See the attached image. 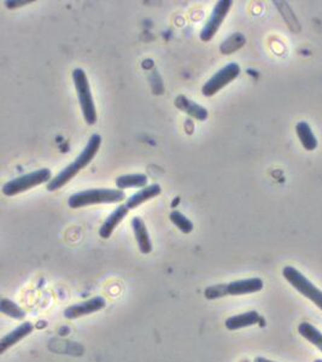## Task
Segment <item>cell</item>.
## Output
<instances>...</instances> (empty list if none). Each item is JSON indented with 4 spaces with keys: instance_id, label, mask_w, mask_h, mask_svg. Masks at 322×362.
<instances>
[{
    "instance_id": "cell-1",
    "label": "cell",
    "mask_w": 322,
    "mask_h": 362,
    "mask_svg": "<svg viewBox=\"0 0 322 362\" xmlns=\"http://www.w3.org/2000/svg\"><path fill=\"white\" fill-rule=\"evenodd\" d=\"M100 145H102V136L98 133H95L90 136L87 141V145L83 148V151L79 156L75 158L74 162L69 165H66L62 172L56 175L52 180L46 185V189L54 192L57 189H62L69 181L73 180L78 174L83 170L85 167L91 163L92 160L95 158V155L100 151Z\"/></svg>"
},
{
    "instance_id": "cell-21",
    "label": "cell",
    "mask_w": 322,
    "mask_h": 362,
    "mask_svg": "<svg viewBox=\"0 0 322 362\" xmlns=\"http://www.w3.org/2000/svg\"><path fill=\"white\" fill-rule=\"evenodd\" d=\"M169 218L172 223L178 227L182 233L190 235L191 232L193 230V223L191 221L190 218H187L185 215L180 213L179 210H173L169 214Z\"/></svg>"
},
{
    "instance_id": "cell-6",
    "label": "cell",
    "mask_w": 322,
    "mask_h": 362,
    "mask_svg": "<svg viewBox=\"0 0 322 362\" xmlns=\"http://www.w3.org/2000/svg\"><path fill=\"white\" fill-rule=\"evenodd\" d=\"M282 276L290 285H292V288H296L298 293L311 300L318 309L322 310V291L316 288L304 274H302L301 272L292 266H286L282 269Z\"/></svg>"
},
{
    "instance_id": "cell-10",
    "label": "cell",
    "mask_w": 322,
    "mask_h": 362,
    "mask_svg": "<svg viewBox=\"0 0 322 362\" xmlns=\"http://www.w3.org/2000/svg\"><path fill=\"white\" fill-rule=\"evenodd\" d=\"M34 331V325L30 321H25L23 324L16 327V329L10 331L8 334H5L4 337L0 339V354L6 353V350L16 346L22 339L28 337L29 334Z\"/></svg>"
},
{
    "instance_id": "cell-19",
    "label": "cell",
    "mask_w": 322,
    "mask_h": 362,
    "mask_svg": "<svg viewBox=\"0 0 322 362\" xmlns=\"http://www.w3.org/2000/svg\"><path fill=\"white\" fill-rule=\"evenodd\" d=\"M0 312L6 315V317H13V319H16V320H23L25 315H27L25 310L20 305L15 303L13 300H8V298H1Z\"/></svg>"
},
{
    "instance_id": "cell-4",
    "label": "cell",
    "mask_w": 322,
    "mask_h": 362,
    "mask_svg": "<svg viewBox=\"0 0 322 362\" xmlns=\"http://www.w3.org/2000/svg\"><path fill=\"white\" fill-rule=\"evenodd\" d=\"M52 177V172L50 169L42 168L34 170L32 173L25 174L22 177H15L13 180L5 182L1 187V192L6 197H13L16 194L25 192L28 189L37 187V186L50 182Z\"/></svg>"
},
{
    "instance_id": "cell-12",
    "label": "cell",
    "mask_w": 322,
    "mask_h": 362,
    "mask_svg": "<svg viewBox=\"0 0 322 362\" xmlns=\"http://www.w3.org/2000/svg\"><path fill=\"white\" fill-rule=\"evenodd\" d=\"M129 209L126 204H121L117 206L112 214L109 215L103 225L100 228V235L103 239H109L112 237L116 227L120 225L121 221L129 215Z\"/></svg>"
},
{
    "instance_id": "cell-20",
    "label": "cell",
    "mask_w": 322,
    "mask_h": 362,
    "mask_svg": "<svg viewBox=\"0 0 322 362\" xmlns=\"http://www.w3.org/2000/svg\"><path fill=\"white\" fill-rule=\"evenodd\" d=\"M244 45H245V37L243 34L234 33L222 42V45L220 46V51L222 54H231Z\"/></svg>"
},
{
    "instance_id": "cell-2",
    "label": "cell",
    "mask_w": 322,
    "mask_h": 362,
    "mask_svg": "<svg viewBox=\"0 0 322 362\" xmlns=\"http://www.w3.org/2000/svg\"><path fill=\"white\" fill-rule=\"evenodd\" d=\"M126 194L119 189H91L71 194L68 198V206L71 209H79L95 204H112L122 202Z\"/></svg>"
},
{
    "instance_id": "cell-17",
    "label": "cell",
    "mask_w": 322,
    "mask_h": 362,
    "mask_svg": "<svg viewBox=\"0 0 322 362\" xmlns=\"http://www.w3.org/2000/svg\"><path fill=\"white\" fill-rule=\"evenodd\" d=\"M148 177L145 174L136 173V174H126V175H121V177L116 179V186L117 189H143L148 186Z\"/></svg>"
},
{
    "instance_id": "cell-23",
    "label": "cell",
    "mask_w": 322,
    "mask_h": 362,
    "mask_svg": "<svg viewBox=\"0 0 322 362\" xmlns=\"http://www.w3.org/2000/svg\"><path fill=\"white\" fill-rule=\"evenodd\" d=\"M254 362H277V361H273V360H269V358H263V356H257L255 360H254Z\"/></svg>"
},
{
    "instance_id": "cell-5",
    "label": "cell",
    "mask_w": 322,
    "mask_h": 362,
    "mask_svg": "<svg viewBox=\"0 0 322 362\" xmlns=\"http://www.w3.org/2000/svg\"><path fill=\"white\" fill-rule=\"evenodd\" d=\"M73 81L75 90L79 97L80 107L83 110V119L87 124H95L97 122V110H95V100L92 97L91 86L88 83L86 73L81 68H76L73 71Z\"/></svg>"
},
{
    "instance_id": "cell-13",
    "label": "cell",
    "mask_w": 322,
    "mask_h": 362,
    "mask_svg": "<svg viewBox=\"0 0 322 362\" xmlns=\"http://www.w3.org/2000/svg\"><path fill=\"white\" fill-rule=\"evenodd\" d=\"M261 321H262V317L258 312L250 310L246 313L228 317L227 320L225 321V326L229 331H238V329H245V327L257 325Z\"/></svg>"
},
{
    "instance_id": "cell-15",
    "label": "cell",
    "mask_w": 322,
    "mask_h": 362,
    "mask_svg": "<svg viewBox=\"0 0 322 362\" xmlns=\"http://www.w3.org/2000/svg\"><path fill=\"white\" fill-rule=\"evenodd\" d=\"M175 105L179 107L181 112H186L187 115H190L193 119H198V121H205L208 119V110L202 105L196 103L193 100L185 97V95H179L175 99Z\"/></svg>"
},
{
    "instance_id": "cell-18",
    "label": "cell",
    "mask_w": 322,
    "mask_h": 362,
    "mask_svg": "<svg viewBox=\"0 0 322 362\" xmlns=\"http://www.w3.org/2000/svg\"><path fill=\"white\" fill-rule=\"evenodd\" d=\"M298 332L322 353V334L314 325L309 322H302L298 325Z\"/></svg>"
},
{
    "instance_id": "cell-16",
    "label": "cell",
    "mask_w": 322,
    "mask_h": 362,
    "mask_svg": "<svg viewBox=\"0 0 322 362\" xmlns=\"http://www.w3.org/2000/svg\"><path fill=\"white\" fill-rule=\"evenodd\" d=\"M296 132H297L298 138L303 148L308 151H314L318 148V139L315 136L313 129L310 127L309 124L306 121H301L296 124Z\"/></svg>"
},
{
    "instance_id": "cell-22",
    "label": "cell",
    "mask_w": 322,
    "mask_h": 362,
    "mask_svg": "<svg viewBox=\"0 0 322 362\" xmlns=\"http://www.w3.org/2000/svg\"><path fill=\"white\" fill-rule=\"evenodd\" d=\"M34 0H6L5 1V6L8 8H16L25 6V5L32 4Z\"/></svg>"
},
{
    "instance_id": "cell-11",
    "label": "cell",
    "mask_w": 322,
    "mask_h": 362,
    "mask_svg": "<svg viewBox=\"0 0 322 362\" xmlns=\"http://www.w3.org/2000/svg\"><path fill=\"white\" fill-rule=\"evenodd\" d=\"M131 225H132L133 232H134V237H136V243L139 247L141 254L148 255L153 251V243L150 239L149 230L146 228L143 218L139 216H134L131 220Z\"/></svg>"
},
{
    "instance_id": "cell-24",
    "label": "cell",
    "mask_w": 322,
    "mask_h": 362,
    "mask_svg": "<svg viewBox=\"0 0 322 362\" xmlns=\"http://www.w3.org/2000/svg\"><path fill=\"white\" fill-rule=\"evenodd\" d=\"M314 362H322L321 358H318V360H315Z\"/></svg>"
},
{
    "instance_id": "cell-9",
    "label": "cell",
    "mask_w": 322,
    "mask_h": 362,
    "mask_svg": "<svg viewBox=\"0 0 322 362\" xmlns=\"http://www.w3.org/2000/svg\"><path fill=\"white\" fill-rule=\"evenodd\" d=\"M105 307H107V300L102 296H95L90 300H83V302H79V303H75V305L68 307L64 309L63 315L68 320H75V319L100 312Z\"/></svg>"
},
{
    "instance_id": "cell-3",
    "label": "cell",
    "mask_w": 322,
    "mask_h": 362,
    "mask_svg": "<svg viewBox=\"0 0 322 362\" xmlns=\"http://www.w3.org/2000/svg\"><path fill=\"white\" fill-rule=\"evenodd\" d=\"M263 280L261 278L236 280L228 284H216L208 286L204 291L207 300H217L226 296H243L250 293H260L263 288Z\"/></svg>"
},
{
    "instance_id": "cell-7",
    "label": "cell",
    "mask_w": 322,
    "mask_h": 362,
    "mask_svg": "<svg viewBox=\"0 0 322 362\" xmlns=\"http://www.w3.org/2000/svg\"><path fill=\"white\" fill-rule=\"evenodd\" d=\"M240 74V66L238 63H229L222 69H220L214 76L208 80L205 85L202 87L203 95L211 97L217 92L222 90L223 87L227 86L233 80H236Z\"/></svg>"
},
{
    "instance_id": "cell-14",
    "label": "cell",
    "mask_w": 322,
    "mask_h": 362,
    "mask_svg": "<svg viewBox=\"0 0 322 362\" xmlns=\"http://www.w3.org/2000/svg\"><path fill=\"white\" fill-rule=\"evenodd\" d=\"M162 192L161 185L158 184H153V185L143 187L141 191H138L136 194H132L131 197L126 201V206L131 209H136L138 206H141L143 203L148 202L153 198L157 197Z\"/></svg>"
},
{
    "instance_id": "cell-8",
    "label": "cell",
    "mask_w": 322,
    "mask_h": 362,
    "mask_svg": "<svg viewBox=\"0 0 322 362\" xmlns=\"http://www.w3.org/2000/svg\"><path fill=\"white\" fill-rule=\"evenodd\" d=\"M232 5H233L232 0H220L219 3L215 5L210 17L208 18L207 23L203 27L201 34H199L201 40L205 42H210L211 39L215 37V34L217 33V30L229 13Z\"/></svg>"
}]
</instances>
